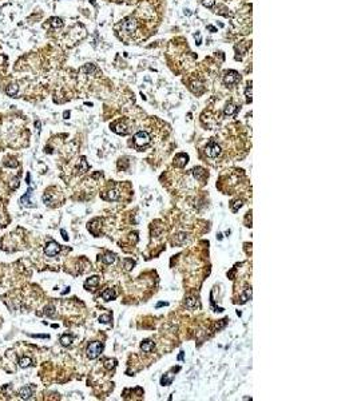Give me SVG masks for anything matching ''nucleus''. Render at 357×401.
Masks as SVG:
<instances>
[{"instance_id": "f257e3e1", "label": "nucleus", "mask_w": 357, "mask_h": 401, "mask_svg": "<svg viewBox=\"0 0 357 401\" xmlns=\"http://www.w3.org/2000/svg\"><path fill=\"white\" fill-rule=\"evenodd\" d=\"M103 349H104V345H103L102 342H99V341L91 342L90 345L87 346V350H86L87 357H88L90 360H95L96 357L103 352Z\"/></svg>"}, {"instance_id": "f03ea898", "label": "nucleus", "mask_w": 357, "mask_h": 401, "mask_svg": "<svg viewBox=\"0 0 357 401\" xmlns=\"http://www.w3.org/2000/svg\"><path fill=\"white\" fill-rule=\"evenodd\" d=\"M134 143H135V146H138V147L147 146V144L150 143V135L146 133V131H138L135 135H134Z\"/></svg>"}, {"instance_id": "7ed1b4c3", "label": "nucleus", "mask_w": 357, "mask_h": 401, "mask_svg": "<svg viewBox=\"0 0 357 401\" xmlns=\"http://www.w3.org/2000/svg\"><path fill=\"white\" fill-rule=\"evenodd\" d=\"M59 251H60V246H59L58 242H55V241L48 242V244L46 245V247H44V253H46V255H48V257H55Z\"/></svg>"}, {"instance_id": "20e7f679", "label": "nucleus", "mask_w": 357, "mask_h": 401, "mask_svg": "<svg viewBox=\"0 0 357 401\" xmlns=\"http://www.w3.org/2000/svg\"><path fill=\"white\" fill-rule=\"evenodd\" d=\"M206 154L210 158H217L221 154V147L215 143H209L206 147Z\"/></svg>"}, {"instance_id": "39448f33", "label": "nucleus", "mask_w": 357, "mask_h": 401, "mask_svg": "<svg viewBox=\"0 0 357 401\" xmlns=\"http://www.w3.org/2000/svg\"><path fill=\"white\" fill-rule=\"evenodd\" d=\"M240 80V75H238L235 71H229L224 78V82L226 86H231V84H235Z\"/></svg>"}, {"instance_id": "423d86ee", "label": "nucleus", "mask_w": 357, "mask_h": 401, "mask_svg": "<svg viewBox=\"0 0 357 401\" xmlns=\"http://www.w3.org/2000/svg\"><path fill=\"white\" fill-rule=\"evenodd\" d=\"M122 28L126 33H133L137 29V22L134 19H127L126 22H123Z\"/></svg>"}, {"instance_id": "0eeeda50", "label": "nucleus", "mask_w": 357, "mask_h": 401, "mask_svg": "<svg viewBox=\"0 0 357 401\" xmlns=\"http://www.w3.org/2000/svg\"><path fill=\"white\" fill-rule=\"evenodd\" d=\"M33 386L31 385H27V386H23L22 389H20V392H19V396H20V399H23V400H28V399H31L32 395H33Z\"/></svg>"}, {"instance_id": "6e6552de", "label": "nucleus", "mask_w": 357, "mask_h": 401, "mask_svg": "<svg viewBox=\"0 0 357 401\" xmlns=\"http://www.w3.org/2000/svg\"><path fill=\"white\" fill-rule=\"evenodd\" d=\"M100 297H102L104 301H113V299H115V297H116V293H115V290H113V289H106V290H103L102 293H100Z\"/></svg>"}, {"instance_id": "1a4fd4ad", "label": "nucleus", "mask_w": 357, "mask_h": 401, "mask_svg": "<svg viewBox=\"0 0 357 401\" xmlns=\"http://www.w3.org/2000/svg\"><path fill=\"white\" fill-rule=\"evenodd\" d=\"M187 162H189V157L186 155V154H178V155L174 158V163H175L178 167L186 166Z\"/></svg>"}, {"instance_id": "9d476101", "label": "nucleus", "mask_w": 357, "mask_h": 401, "mask_svg": "<svg viewBox=\"0 0 357 401\" xmlns=\"http://www.w3.org/2000/svg\"><path fill=\"white\" fill-rule=\"evenodd\" d=\"M154 348H155V344L151 341V340H144V341L140 344V349H142V352H144V353L153 352Z\"/></svg>"}, {"instance_id": "9b49d317", "label": "nucleus", "mask_w": 357, "mask_h": 401, "mask_svg": "<svg viewBox=\"0 0 357 401\" xmlns=\"http://www.w3.org/2000/svg\"><path fill=\"white\" fill-rule=\"evenodd\" d=\"M185 304H186V308L189 309V310H195V309L199 308V302H198L194 297L186 298V302H185Z\"/></svg>"}, {"instance_id": "f8f14e48", "label": "nucleus", "mask_w": 357, "mask_h": 401, "mask_svg": "<svg viewBox=\"0 0 357 401\" xmlns=\"http://www.w3.org/2000/svg\"><path fill=\"white\" fill-rule=\"evenodd\" d=\"M98 284H99V277L98 275H92V277H90L85 282V288L90 290V288H95V286H98Z\"/></svg>"}, {"instance_id": "ddd939ff", "label": "nucleus", "mask_w": 357, "mask_h": 401, "mask_svg": "<svg viewBox=\"0 0 357 401\" xmlns=\"http://www.w3.org/2000/svg\"><path fill=\"white\" fill-rule=\"evenodd\" d=\"M115 254L114 253H106V254L102 257V261H103V264H106V265H111V264H114L115 262Z\"/></svg>"}, {"instance_id": "4468645a", "label": "nucleus", "mask_w": 357, "mask_h": 401, "mask_svg": "<svg viewBox=\"0 0 357 401\" xmlns=\"http://www.w3.org/2000/svg\"><path fill=\"white\" fill-rule=\"evenodd\" d=\"M18 91H19V86H18V84H9V86L5 88L7 95H9V96H16Z\"/></svg>"}, {"instance_id": "2eb2a0df", "label": "nucleus", "mask_w": 357, "mask_h": 401, "mask_svg": "<svg viewBox=\"0 0 357 401\" xmlns=\"http://www.w3.org/2000/svg\"><path fill=\"white\" fill-rule=\"evenodd\" d=\"M74 341V336H70V334H64L60 337V344L63 346H70Z\"/></svg>"}, {"instance_id": "dca6fc26", "label": "nucleus", "mask_w": 357, "mask_h": 401, "mask_svg": "<svg viewBox=\"0 0 357 401\" xmlns=\"http://www.w3.org/2000/svg\"><path fill=\"white\" fill-rule=\"evenodd\" d=\"M32 365V360L29 358V357H22V358L19 360V366L20 368H28V366H31Z\"/></svg>"}, {"instance_id": "f3484780", "label": "nucleus", "mask_w": 357, "mask_h": 401, "mask_svg": "<svg viewBox=\"0 0 357 401\" xmlns=\"http://www.w3.org/2000/svg\"><path fill=\"white\" fill-rule=\"evenodd\" d=\"M173 379H174V375L167 373V375H165L162 379H161V384H162L163 386H167V385H170V384L173 382Z\"/></svg>"}, {"instance_id": "a211bd4d", "label": "nucleus", "mask_w": 357, "mask_h": 401, "mask_svg": "<svg viewBox=\"0 0 357 401\" xmlns=\"http://www.w3.org/2000/svg\"><path fill=\"white\" fill-rule=\"evenodd\" d=\"M29 195H31V187H28V190H27V193H26L24 195H23L22 198H20V203H24V205H27V206H31V203H32V202L28 199V197H29Z\"/></svg>"}, {"instance_id": "6ab92c4d", "label": "nucleus", "mask_w": 357, "mask_h": 401, "mask_svg": "<svg viewBox=\"0 0 357 401\" xmlns=\"http://www.w3.org/2000/svg\"><path fill=\"white\" fill-rule=\"evenodd\" d=\"M237 110H238L237 106H234L233 103H229L226 106V109H225V115H233Z\"/></svg>"}, {"instance_id": "aec40b11", "label": "nucleus", "mask_w": 357, "mask_h": 401, "mask_svg": "<svg viewBox=\"0 0 357 401\" xmlns=\"http://www.w3.org/2000/svg\"><path fill=\"white\" fill-rule=\"evenodd\" d=\"M103 198L104 199H110V201H116L118 199V193L115 190H111V191H109V194L107 195H103Z\"/></svg>"}, {"instance_id": "412c9836", "label": "nucleus", "mask_w": 357, "mask_h": 401, "mask_svg": "<svg viewBox=\"0 0 357 401\" xmlns=\"http://www.w3.org/2000/svg\"><path fill=\"white\" fill-rule=\"evenodd\" d=\"M250 298H251V289H246V292H245L244 294L241 296V304H244V302L249 301Z\"/></svg>"}, {"instance_id": "4be33fe9", "label": "nucleus", "mask_w": 357, "mask_h": 401, "mask_svg": "<svg viewBox=\"0 0 357 401\" xmlns=\"http://www.w3.org/2000/svg\"><path fill=\"white\" fill-rule=\"evenodd\" d=\"M115 360H106V361H104V368H106V369H114V368H115Z\"/></svg>"}, {"instance_id": "5701e85b", "label": "nucleus", "mask_w": 357, "mask_h": 401, "mask_svg": "<svg viewBox=\"0 0 357 401\" xmlns=\"http://www.w3.org/2000/svg\"><path fill=\"white\" fill-rule=\"evenodd\" d=\"M123 264H124V268H126V270H131V268H133V266L135 265V261L126 258V259L123 261Z\"/></svg>"}, {"instance_id": "b1692460", "label": "nucleus", "mask_w": 357, "mask_h": 401, "mask_svg": "<svg viewBox=\"0 0 357 401\" xmlns=\"http://www.w3.org/2000/svg\"><path fill=\"white\" fill-rule=\"evenodd\" d=\"M50 22H51V24L54 27H62L63 26L62 19H59V18H52V19H50Z\"/></svg>"}, {"instance_id": "393cba45", "label": "nucleus", "mask_w": 357, "mask_h": 401, "mask_svg": "<svg viewBox=\"0 0 357 401\" xmlns=\"http://www.w3.org/2000/svg\"><path fill=\"white\" fill-rule=\"evenodd\" d=\"M245 95H246V98H248V102H251V83H248Z\"/></svg>"}, {"instance_id": "a878e982", "label": "nucleus", "mask_w": 357, "mask_h": 401, "mask_svg": "<svg viewBox=\"0 0 357 401\" xmlns=\"http://www.w3.org/2000/svg\"><path fill=\"white\" fill-rule=\"evenodd\" d=\"M111 321V316L110 314H102L99 317V322H102V323H109Z\"/></svg>"}, {"instance_id": "bb28decb", "label": "nucleus", "mask_w": 357, "mask_h": 401, "mask_svg": "<svg viewBox=\"0 0 357 401\" xmlns=\"http://www.w3.org/2000/svg\"><path fill=\"white\" fill-rule=\"evenodd\" d=\"M241 206H242V202H241V201H234V202H233V205H231V210H233L234 213H235V211H237Z\"/></svg>"}, {"instance_id": "cd10ccee", "label": "nucleus", "mask_w": 357, "mask_h": 401, "mask_svg": "<svg viewBox=\"0 0 357 401\" xmlns=\"http://www.w3.org/2000/svg\"><path fill=\"white\" fill-rule=\"evenodd\" d=\"M214 0H202V4H203L205 7H207V8H211V7L214 5Z\"/></svg>"}, {"instance_id": "c85d7f7f", "label": "nucleus", "mask_w": 357, "mask_h": 401, "mask_svg": "<svg viewBox=\"0 0 357 401\" xmlns=\"http://www.w3.org/2000/svg\"><path fill=\"white\" fill-rule=\"evenodd\" d=\"M54 308L52 306H48V308H46V314L47 316H54Z\"/></svg>"}, {"instance_id": "c756f323", "label": "nucleus", "mask_w": 357, "mask_h": 401, "mask_svg": "<svg viewBox=\"0 0 357 401\" xmlns=\"http://www.w3.org/2000/svg\"><path fill=\"white\" fill-rule=\"evenodd\" d=\"M32 337H36V338H48L47 334H32Z\"/></svg>"}, {"instance_id": "7c9ffc66", "label": "nucleus", "mask_w": 357, "mask_h": 401, "mask_svg": "<svg viewBox=\"0 0 357 401\" xmlns=\"http://www.w3.org/2000/svg\"><path fill=\"white\" fill-rule=\"evenodd\" d=\"M60 233H62L63 238H64V241H68V237H67V233H66L64 230H63V229H62V230H60Z\"/></svg>"}, {"instance_id": "2f4dec72", "label": "nucleus", "mask_w": 357, "mask_h": 401, "mask_svg": "<svg viewBox=\"0 0 357 401\" xmlns=\"http://www.w3.org/2000/svg\"><path fill=\"white\" fill-rule=\"evenodd\" d=\"M195 40H197V44L199 46L201 44V35H199V33H198V36L195 35Z\"/></svg>"}, {"instance_id": "473e14b6", "label": "nucleus", "mask_w": 357, "mask_h": 401, "mask_svg": "<svg viewBox=\"0 0 357 401\" xmlns=\"http://www.w3.org/2000/svg\"><path fill=\"white\" fill-rule=\"evenodd\" d=\"M207 29H210V31H211V32H215V31H217V29H215V28H214V27H213V26H209V27H207Z\"/></svg>"}, {"instance_id": "72a5a7b5", "label": "nucleus", "mask_w": 357, "mask_h": 401, "mask_svg": "<svg viewBox=\"0 0 357 401\" xmlns=\"http://www.w3.org/2000/svg\"><path fill=\"white\" fill-rule=\"evenodd\" d=\"M35 127H36L38 130H40V122H36V123H35Z\"/></svg>"}, {"instance_id": "f704fd0d", "label": "nucleus", "mask_w": 357, "mask_h": 401, "mask_svg": "<svg viewBox=\"0 0 357 401\" xmlns=\"http://www.w3.org/2000/svg\"><path fill=\"white\" fill-rule=\"evenodd\" d=\"M178 360H183V352H181V354L178 356Z\"/></svg>"}, {"instance_id": "c9c22d12", "label": "nucleus", "mask_w": 357, "mask_h": 401, "mask_svg": "<svg viewBox=\"0 0 357 401\" xmlns=\"http://www.w3.org/2000/svg\"><path fill=\"white\" fill-rule=\"evenodd\" d=\"M68 292H70V288H66V290H63L62 294H66V293H68Z\"/></svg>"}, {"instance_id": "e433bc0d", "label": "nucleus", "mask_w": 357, "mask_h": 401, "mask_svg": "<svg viewBox=\"0 0 357 401\" xmlns=\"http://www.w3.org/2000/svg\"><path fill=\"white\" fill-rule=\"evenodd\" d=\"M163 305H167V302H159V304H158V308H159V306H163Z\"/></svg>"}, {"instance_id": "4c0bfd02", "label": "nucleus", "mask_w": 357, "mask_h": 401, "mask_svg": "<svg viewBox=\"0 0 357 401\" xmlns=\"http://www.w3.org/2000/svg\"><path fill=\"white\" fill-rule=\"evenodd\" d=\"M64 116H66V119H68V116H70V112H68V111H66V112H64Z\"/></svg>"}]
</instances>
